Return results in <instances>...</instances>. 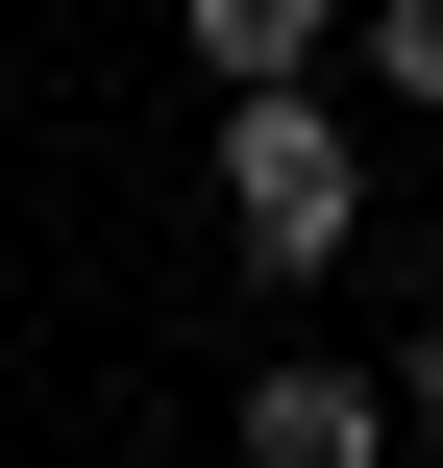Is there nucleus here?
<instances>
[{"label": "nucleus", "mask_w": 443, "mask_h": 468, "mask_svg": "<svg viewBox=\"0 0 443 468\" xmlns=\"http://www.w3.org/2000/svg\"><path fill=\"white\" fill-rule=\"evenodd\" d=\"M345 222H370V123H345L321 74H247V99H222V247H247V271H321Z\"/></svg>", "instance_id": "nucleus-1"}, {"label": "nucleus", "mask_w": 443, "mask_h": 468, "mask_svg": "<svg viewBox=\"0 0 443 468\" xmlns=\"http://www.w3.org/2000/svg\"><path fill=\"white\" fill-rule=\"evenodd\" d=\"M247 468H395V395H370L345 346H271V370H247Z\"/></svg>", "instance_id": "nucleus-2"}, {"label": "nucleus", "mask_w": 443, "mask_h": 468, "mask_svg": "<svg viewBox=\"0 0 443 468\" xmlns=\"http://www.w3.org/2000/svg\"><path fill=\"white\" fill-rule=\"evenodd\" d=\"M173 49L247 99V74H345V0H173Z\"/></svg>", "instance_id": "nucleus-3"}, {"label": "nucleus", "mask_w": 443, "mask_h": 468, "mask_svg": "<svg viewBox=\"0 0 443 468\" xmlns=\"http://www.w3.org/2000/svg\"><path fill=\"white\" fill-rule=\"evenodd\" d=\"M345 74H370L395 123H443V0H345Z\"/></svg>", "instance_id": "nucleus-4"}, {"label": "nucleus", "mask_w": 443, "mask_h": 468, "mask_svg": "<svg viewBox=\"0 0 443 468\" xmlns=\"http://www.w3.org/2000/svg\"><path fill=\"white\" fill-rule=\"evenodd\" d=\"M370 395H395V468H443V296L395 321V370H370Z\"/></svg>", "instance_id": "nucleus-5"}]
</instances>
